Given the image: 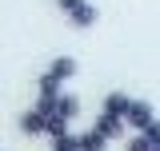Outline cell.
Masks as SVG:
<instances>
[{
    "mask_svg": "<svg viewBox=\"0 0 160 151\" xmlns=\"http://www.w3.org/2000/svg\"><path fill=\"white\" fill-rule=\"evenodd\" d=\"M16 127H20V135H28V139H36V135H48V115H44L36 103H32L28 112H20V115H16Z\"/></svg>",
    "mask_w": 160,
    "mask_h": 151,
    "instance_id": "1",
    "label": "cell"
},
{
    "mask_svg": "<svg viewBox=\"0 0 160 151\" xmlns=\"http://www.w3.org/2000/svg\"><path fill=\"white\" fill-rule=\"evenodd\" d=\"M76 72H80L76 56H56L52 64H48V72H44V76H48V80H56V84H68Z\"/></svg>",
    "mask_w": 160,
    "mask_h": 151,
    "instance_id": "2",
    "label": "cell"
},
{
    "mask_svg": "<svg viewBox=\"0 0 160 151\" xmlns=\"http://www.w3.org/2000/svg\"><path fill=\"white\" fill-rule=\"evenodd\" d=\"M152 119H156L152 103H148V99H132V108H128V127H132V131H144Z\"/></svg>",
    "mask_w": 160,
    "mask_h": 151,
    "instance_id": "3",
    "label": "cell"
},
{
    "mask_svg": "<svg viewBox=\"0 0 160 151\" xmlns=\"http://www.w3.org/2000/svg\"><path fill=\"white\" fill-rule=\"evenodd\" d=\"M96 20H100V8L92 4V0H84L76 12H68V24L72 28H80V32H88V28H96Z\"/></svg>",
    "mask_w": 160,
    "mask_h": 151,
    "instance_id": "4",
    "label": "cell"
},
{
    "mask_svg": "<svg viewBox=\"0 0 160 151\" xmlns=\"http://www.w3.org/2000/svg\"><path fill=\"white\" fill-rule=\"evenodd\" d=\"M92 127H100V131L108 135V139H120L124 131H132V127H128V119H124V115H112V112H100Z\"/></svg>",
    "mask_w": 160,
    "mask_h": 151,
    "instance_id": "5",
    "label": "cell"
},
{
    "mask_svg": "<svg viewBox=\"0 0 160 151\" xmlns=\"http://www.w3.org/2000/svg\"><path fill=\"white\" fill-rule=\"evenodd\" d=\"M128 108H132V95H128V92H108V95H104V103H100V112L124 115V119H128Z\"/></svg>",
    "mask_w": 160,
    "mask_h": 151,
    "instance_id": "6",
    "label": "cell"
},
{
    "mask_svg": "<svg viewBox=\"0 0 160 151\" xmlns=\"http://www.w3.org/2000/svg\"><path fill=\"white\" fill-rule=\"evenodd\" d=\"M108 135L100 131V127H88V131H80V151H108Z\"/></svg>",
    "mask_w": 160,
    "mask_h": 151,
    "instance_id": "7",
    "label": "cell"
},
{
    "mask_svg": "<svg viewBox=\"0 0 160 151\" xmlns=\"http://www.w3.org/2000/svg\"><path fill=\"white\" fill-rule=\"evenodd\" d=\"M48 143H52V151H80V135L68 127V131H60V135H48Z\"/></svg>",
    "mask_w": 160,
    "mask_h": 151,
    "instance_id": "8",
    "label": "cell"
},
{
    "mask_svg": "<svg viewBox=\"0 0 160 151\" xmlns=\"http://www.w3.org/2000/svg\"><path fill=\"white\" fill-rule=\"evenodd\" d=\"M56 115H64V119H76V115H80V99H76L72 92H64V95L56 99Z\"/></svg>",
    "mask_w": 160,
    "mask_h": 151,
    "instance_id": "9",
    "label": "cell"
},
{
    "mask_svg": "<svg viewBox=\"0 0 160 151\" xmlns=\"http://www.w3.org/2000/svg\"><path fill=\"white\" fill-rule=\"evenodd\" d=\"M124 151H152V143L144 139V131H136V135H128V143H124Z\"/></svg>",
    "mask_w": 160,
    "mask_h": 151,
    "instance_id": "10",
    "label": "cell"
},
{
    "mask_svg": "<svg viewBox=\"0 0 160 151\" xmlns=\"http://www.w3.org/2000/svg\"><path fill=\"white\" fill-rule=\"evenodd\" d=\"M144 139H148L152 147H160V119H152V123L144 127Z\"/></svg>",
    "mask_w": 160,
    "mask_h": 151,
    "instance_id": "11",
    "label": "cell"
},
{
    "mask_svg": "<svg viewBox=\"0 0 160 151\" xmlns=\"http://www.w3.org/2000/svg\"><path fill=\"white\" fill-rule=\"evenodd\" d=\"M80 4H84V0H56V8H60V12H64V16H68V12H76Z\"/></svg>",
    "mask_w": 160,
    "mask_h": 151,
    "instance_id": "12",
    "label": "cell"
},
{
    "mask_svg": "<svg viewBox=\"0 0 160 151\" xmlns=\"http://www.w3.org/2000/svg\"><path fill=\"white\" fill-rule=\"evenodd\" d=\"M152 151H160V147H152Z\"/></svg>",
    "mask_w": 160,
    "mask_h": 151,
    "instance_id": "13",
    "label": "cell"
}]
</instances>
